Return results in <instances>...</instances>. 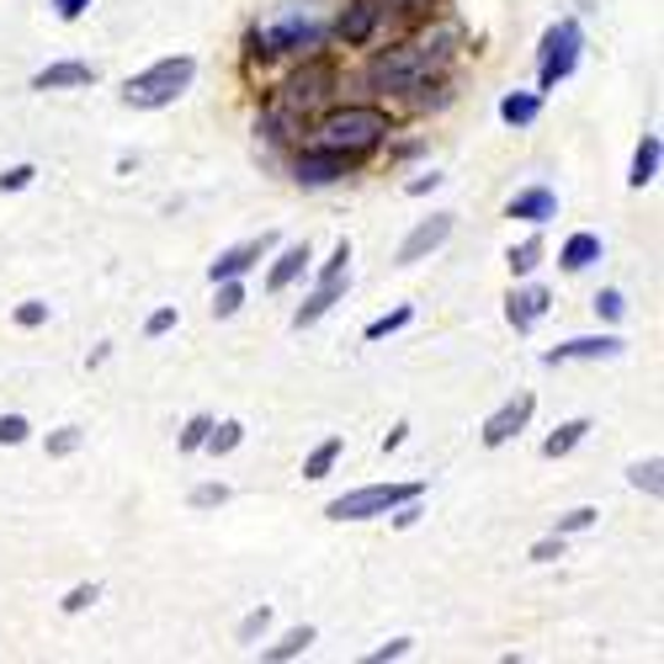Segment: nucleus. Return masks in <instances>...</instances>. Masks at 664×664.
<instances>
[{
    "mask_svg": "<svg viewBox=\"0 0 664 664\" xmlns=\"http://www.w3.org/2000/svg\"><path fill=\"white\" fill-rule=\"evenodd\" d=\"M442 65H447V32L378 53V59L367 65V86H373V91H394V96H399V91H420V86H426Z\"/></svg>",
    "mask_w": 664,
    "mask_h": 664,
    "instance_id": "obj_1",
    "label": "nucleus"
},
{
    "mask_svg": "<svg viewBox=\"0 0 664 664\" xmlns=\"http://www.w3.org/2000/svg\"><path fill=\"white\" fill-rule=\"evenodd\" d=\"M191 75H197V65H191L187 53H176V59H160V65H149L143 75H133L128 86H122V101L128 107H143V112H155V107H170L176 96L191 86Z\"/></svg>",
    "mask_w": 664,
    "mask_h": 664,
    "instance_id": "obj_2",
    "label": "nucleus"
},
{
    "mask_svg": "<svg viewBox=\"0 0 664 664\" xmlns=\"http://www.w3.org/2000/svg\"><path fill=\"white\" fill-rule=\"evenodd\" d=\"M383 133H388V118L378 107H340V112L319 122V143H330L340 155H367Z\"/></svg>",
    "mask_w": 664,
    "mask_h": 664,
    "instance_id": "obj_3",
    "label": "nucleus"
},
{
    "mask_svg": "<svg viewBox=\"0 0 664 664\" xmlns=\"http://www.w3.org/2000/svg\"><path fill=\"white\" fill-rule=\"evenodd\" d=\"M420 495H426V484H373V489H351V495L330 499L325 516L330 522H367V516H388L394 505L420 499Z\"/></svg>",
    "mask_w": 664,
    "mask_h": 664,
    "instance_id": "obj_4",
    "label": "nucleus"
},
{
    "mask_svg": "<svg viewBox=\"0 0 664 664\" xmlns=\"http://www.w3.org/2000/svg\"><path fill=\"white\" fill-rule=\"evenodd\" d=\"M579 48H585V32H579V22H574V17H564L558 27H547L543 65H537V75H543V91H553L558 80H569L574 65H579Z\"/></svg>",
    "mask_w": 664,
    "mask_h": 664,
    "instance_id": "obj_5",
    "label": "nucleus"
},
{
    "mask_svg": "<svg viewBox=\"0 0 664 664\" xmlns=\"http://www.w3.org/2000/svg\"><path fill=\"white\" fill-rule=\"evenodd\" d=\"M319 43H325V22L298 17V11L256 32V53H304V48H319Z\"/></svg>",
    "mask_w": 664,
    "mask_h": 664,
    "instance_id": "obj_6",
    "label": "nucleus"
},
{
    "mask_svg": "<svg viewBox=\"0 0 664 664\" xmlns=\"http://www.w3.org/2000/svg\"><path fill=\"white\" fill-rule=\"evenodd\" d=\"M330 86H335V70L325 65V59H309V65H304V70L283 86V101L293 107V112H309L314 101H325V96H330Z\"/></svg>",
    "mask_w": 664,
    "mask_h": 664,
    "instance_id": "obj_7",
    "label": "nucleus"
},
{
    "mask_svg": "<svg viewBox=\"0 0 664 664\" xmlns=\"http://www.w3.org/2000/svg\"><path fill=\"white\" fill-rule=\"evenodd\" d=\"M346 166H351V155H340V149H330V143H319V149H304V155H298L293 176H298V187H330V181L346 176Z\"/></svg>",
    "mask_w": 664,
    "mask_h": 664,
    "instance_id": "obj_8",
    "label": "nucleus"
},
{
    "mask_svg": "<svg viewBox=\"0 0 664 664\" xmlns=\"http://www.w3.org/2000/svg\"><path fill=\"white\" fill-rule=\"evenodd\" d=\"M532 409H537V399H532V394H516L511 404H499L495 415L484 420V447H505L511 436H522V426L532 420Z\"/></svg>",
    "mask_w": 664,
    "mask_h": 664,
    "instance_id": "obj_9",
    "label": "nucleus"
},
{
    "mask_svg": "<svg viewBox=\"0 0 664 664\" xmlns=\"http://www.w3.org/2000/svg\"><path fill=\"white\" fill-rule=\"evenodd\" d=\"M627 346H622L617 335H585V340H564V346H553V351L543 356L547 367H558V361H612V356H622Z\"/></svg>",
    "mask_w": 664,
    "mask_h": 664,
    "instance_id": "obj_10",
    "label": "nucleus"
},
{
    "mask_svg": "<svg viewBox=\"0 0 664 664\" xmlns=\"http://www.w3.org/2000/svg\"><path fill=\"white\" fill-rule=\"evenodd\" d=\"M447 235H452V214H436V218H426V224H415L409 229V239L399 245V261L409 266V261H426L430 250H442L447 245Z\"/></svg>",
    "mask_w": 664,
    "mask_h": 664,
    "instance_id": "obj_11",
    "label": "nucleus"
},
{
    "mask_svg": "<svg viewBox=\"0 0 664 664\" xmlns=\"http://www.w3.org/2000/svg\"><path fill=\"white\" fill-rule=\"evenodd\" d=\"M266 250H271V235H261V239H245V245H235V250H224L214 266H208V277L214 283H224V277H245L250 266L261 261Z\"/></svg>",
    "mask_w": 664,
    "mask_h": 664,
    "instance_id": "obj_12",
    "label": "nucleus"
},
{
    "mask_svg": "<svg viewBox=\"0 0 664 664\" xmlns=\"http://www.w3.org/2000/svg\"><path fill=\"white\" fill-rule=\"evenodd\" d=\"M256 133H266L271 143H298L304 139V112H293L287 101H277V107H266L256 118Z\"/></svg>",
    "mask_w": 664,
    "mask_h": 664,
    "instance_id": "obj_13",
    "label": "nucleus"
},
{
    "mask_svg": "<svg viewBox=\"0 0 664 664\" xmlns=\"http://www.w3.org/2000/svg\"><path fill=\"white\" fill-rule=\"evenodd\" d=\"M558 214V197L547 187H526L511 197V218H526V224H547V218Z\"/></svg>",
    "mask_w": 664,
    "mask_h": 664,
    "instance_id": "obj_14",
    "label": "nucleus"
},
{
    "mask_svg": "<svg viewBox=\"0 0 664 664\" xmlns=\"http://www.w3.org/2000/svg\"><path fill=\"white\" fill-rule=\"evenodd\" d=\"M505 314H511V325H516V330H532V325L547 314V293H543V287H522V293H511Z\"/></svg>",
    "mask_w": 664,
    "mask_h": 664,
    "instance_id": "obj_15",
    "label": "nucleus"
},
{
    "mask_svg": "<svg viewBox=\"0 0 664 664\" xmlns=\"http://www.w3.org/2000/svg\"><path fill=\"white\" fill-rule=\"evenodd\" d=\"M378 27V0H356L351 11L335 22V32L346 38V43H367V32Z\"/></svg>",
    "mask_w": 664,
    "mask_h": 664,
    "instance_id": "obj_16",
    "label": "nucleus"
},
{
    "mask_svg": "<svg viewBox=\"0 0 664 664\" xmlns=\"http://www.w3.org/2000/svg\"><path fill=\"white\" fill-rule=\"evenodd\" d=\"M96 70L91 65H48L32 75V91H59V86H91Z\"/></svg>",
    "mask_w": 664,
    "mask_h": 664,
    "instance_id": "obj_17",
    "label": "nucleus"
},
{
    "mask_svg": "<svg viewBox=\"0 0 664 664\" xmlns=\"http://www.w3.org/2000/svg\"><path fill=\"white\" fill-rule=\"evenodd\" d=\"M304 266H309V245H287L283 256H277V266H271V277H266V287H271V293H283V287H293L298 277H304Z\"/></svg>",
    "mask_w": 664,
    "mask_h": 664,
    "instance_id": "obj_18",
    "label": "nucleus"
},
{
    "mask_svg": "<svg viewBox=\"0 0 664 664\" xmlns=\"http://www.w3.org/2000/svg\"><path fill=\"white\" fill-rule=\"evenodd\" d=\"M558 261L564 271H585V266L601 261V235H569L564 239V250H558Z\"/></svg>",
    "mask_w": 664,
    "mask_h": 664,
    "instance_id": "obj_19",
    "label": "nucleus"
},
{
    "mask_svg": "<svg viewBox=\"0 0 664 664\" xmlns=\"http://www.w3.org/2000/svg\"><path fill=\"white\" fill-rule=\"evenodd\" d=\"M340 287H346V277H325V283H319V293H314L309 304H304V309L293 314V325L304 330V325H314L319 314H330V304H335V298H340Z\"/></svg>",
    "mask_w": 664,
    "mask_h": 664,
    "instance_id": "obj_20",
    "label": "nucleus"
},
{
    "mask_svg": "<svg viewBox=\"0 0 664 664\" xmlns=\"http://www.w3.org/2000/svg\"><path fill=\"white\" fill-rule=\"evenodd\" d=\"M537 112H543V96H532V91H511L505 101H499V118L511 122V128H526V122H537Z\"/></svg>",
    "mask_w": 664,
    "mask_h": 664,
    "instance_id": "obj_21",
    "label": "nucleus"
},
{
    "mask_svg": "<svg viewBox=\"0 0 664 664\" xmlns=\"http://www.w3.org/2000/svg\"><path fill=\"white\" fill-rule=\"evenodd\" d=\"M654 176H660V139H654V133H643L638 155H633V170H627V181H633V187H648Z\"/></svg>",
    "mask_w": 664,
    "mask_h": 664,
    "instance_id": "obj_22",
    "label": "nucleus"
},
{
    "mask_svg": "<svg viewBox=\"0 0 664 664\" xmlns=\"http://www.w3.org/2000/svg\"><path fill=\"white\" fill-rule=\"evenodd\" d=\"M585 430H591V420H569V426H558L543 442V457H569V452L585 442Z\"/></svg>",
    "mask_w": 664,
    "mask_h": 664,
    "instance_id": "obj_23",
    "label": "nucleus"
},
{
    "mask_svg": "<svg viewBox=\"0 0 664 664\" xmlns=\"http://www.w3.org/2000/svg\"><path fill=\"white\" fill-rule=\"evenodd\" d=\"M335 457H340V442H335V436L330 442H319V447L309 452V463H304V478H325L335 468Z\"/></svg>",
    "mask_w": 664,
    "mask_h": 664,
    "instance_id": "obj_24",
    "label": "nucleus"
},
{
    "mask_svg": "<svg viewBox=\"0 0 664 664\" xmlns=\"http://www.w3.org/2000/svg\"><path fill=\"white\" fill-rule=\"evenodd\" d=\"M505 261H511V271H516V277L537 271V261H543V239H522V245H516V250H511Z\"/></svg>",
    "mask_w": 664,
    "mask_h": 664,
    "instance_id": "obj_25",
    "label": "nucleus"
},
{
    "mask_svg": "<svg viewBox=\"0 0 664 664\" xmlns=\"http://www.w3.org/2000/svg\"><path fill=\"white\" fill-rule=\"evenodd\" d=\"M239 442H245V426H239V420H224V426L208 430V442H202V447H208V452H235Z\"/></svg>",
    "mask_w": 664,
    "mask_h": 664,
    "instance_id": "obj_26",
    "label": "nucleus"
},
{
    "mask_svg": "<svg viewBox=\"0 0 664 664\" xmlns=\"http://www.w3.org/2000/svg\"><path fill=\"white\" fill-rule=\"evenodd\" d=\"M239 304H245V287H239V277H224V283H218L214 314H218V319H229V314H239Z\"/></svg>",
    "mask_w": 664,
    "mask_h": 664,
    "instance_id": "obj_27",
    "label": "nucleus"
},
{
    "mask_svg": "<svg viewBox=\"0 0 664 664\" xmlns=\"http://www.w3.org/2000/svg\"><path fill=\"white\" fill-rule=\"evenodd\" d=\"M309 643H314V627H293V633H287L277 648H271V660H298V654H304Z\"/></svg>",
    "mask_w": 664,
    "mask_h": 664,
    "instance_id": "obj_28",
    "label": "nucleus"
},
{
    "mask_svg": "<svg viewBox=\"0 0 664 664\" xmlns=\"http://www.w3.org/2000/svg\"><path fill=\"white\" fill-rule=\"evenodd\" d=\"M664 463H660V457H648V463H638V468H633V474H627V478H633V484H638V489H648V495H660V489H664Z\"/></svg>",
    "mask_w": 664,
    "mask_h": 664,
    "instance_id": "obj_29",
    "label": "nucleus"
},
{
    "mask_svg": "<svg viewBox=\"0 0 664 664\" xmlns=\"http://www.w3.org/2000/svg\"><path fill=\"white\" fill-rule=\"evenodd\" d=\"M404 325H409V309H394V314H383V319H373V325H367V340H383V335L404 330Z\"/></svg>",
    "mask_w": 664,
    "mask_h": 664,
    "instance_id": "obj_30",
    "label": "nucleus"
},
{
    "mask_svg": "<svg viewBox=\"0 0 664 664\" xmlns=\"http://www.w3.org/2000/svg\"><path fill=\"white\" fill-rule=\"evenodd\" d=\"M27 420L22 415H0V447H17V442H27Z\"/></svg>",
    "mask_w": 664,
    "mask_h": 664,
    "instance_id": "obj_31",
    "label": "nucleus"
},
{
    "mask_svg": "<svg viewBox=\"0 0 664 664\" xmlns=\"http://www.w3.org/2000/svg\"><path fill=\"white\" fill-rule=\"evenodd\" d=\"M208 430H214V420H208V415H197V420L181 430V452H197L202 442H208Z\"/></svg>",
    "mask_w": 664,
    "mask_h": 664,
    "instance_id": "obj_32",
    "label": "nucleus"
},
{
    "mask_svg": "<svg viewBox=\"0 0 664 664\" xmlns=\"http://www.w3.org/2000/svg\"><path fill=\"white\" fill-rule=\"evenodd\" d=\"M622 309H627V304H622V293H617V287L595 293V314H606V319H622Z\"/></svg>",
    "mask_w": 664,
    "mask_h": 664,
    "instance_id": "obj_33",
    "label": "nucleus"
},
{
    "mask_svg": "<svg viewBox=\"0 0 664 664\" xmlns=\"http://www.w3.org/2000/svg\"><path fill=\"white\" fill-rule=\"evenodd\" d=\"M266 622H271V612H266V606H261V612H250V617L239 622V643L261 638V633H266Z\"/></svg>",
    "mask_w": 664,
    "mask_h": 664,
    "instance_id": "obj_34",
    "label": "nucleus"
},
{
    "mask_svg": "<svg viewBox=\"0 0 664 664\" xmlns=\"http://www.w3.org/2000/svg\"><path fill=\"white\" fill-rule=\"evenodd\" d=\"M32 176H38L32 166H11V170H0V191H22L27 181H32Z\"/></svg>",
    "mask_w": 664,
    "mask_h": 664,
    "instance_id": "obj_35",
    "label": "nucleus"
},
{
    "mask_svg": "<svg viewBox=\"0 0 664 664\" xmlns=\"http://www.w3.org/2000/svg\"><path fill=\"white\" fill-rule=\"evenodd\" d=\"M91 601H101V585H80V591L65 595V612H86Z\"/></svg>",
    "mask_w": 664,
    "mask_h": 664,
    "instance_id": "obj_36",
    "label": "nucleus"
},
{
    "mask_svg": "<svg viewBox=\"0 0 664 664\" xmlns=\"http://www.w3.org/2000/svg\"><path fill=\"white\" fill-rule=\"evenodd\" d=\"M585 526H595L591 505H579V511H569V516H558V532H585Z\"/></svg>",
    "mask_w": 664,
    "mask_h": 664,
    "instance_id": "obj_37",
    "label": "nucleus"
},
{
    "mask_svg": "<svg viewBox=\"0 0 664 664\" xmlns=\"http://www.w3.org/2000/svg\"><path fill=\"white\" fill-rule=\"evenodd\" d=\"M553 558H564V532H558V537H547V543L532 547V564H553Z\"/></svg>",
    "mask_w": 664,
    "mask_h": 664,
    "instance_id": "obj_38",
    "label": "nucleus"
},
{
    "mask_svg": "<svg viewBox=\"0 0 664 664\" xmlns=\"http://www.w3.org/2000/svg\"><path fill=\"white\" fill-rule=\"evenodd\" d=\"M80 447V430H59V436H48V452H53V457H70V452Z\"/></svg>",
    "mask_w": 664,
    "mask_h": 664,
    "instance_id": "obj_39",
    "label": "nucleus"
},
{
    "mask_svg": "<svg viewBox=\"0 0 664 664\" xmlns=\"http://www.w3.org/2000/svg\"><path fill=\"white\" fill-rule=\"evenodd\" d=\"M224 499H229V489H224V484H202V489L191 495V505H197V511H208V505H224Z\"/></svg>",
    "mask_w": 664,
    "mask_h": 664,
    "instance_id": "obj_40",
    "label": "nucleus"
},
{
    "mask_svg": "<svg viewBox=\"0 0 664 664\" xmlns=\"http://www.w3.org/2000/svg\"><path fill=\"white\" fill-rule=\"evenodd\" d=\"M43 319H48V304H22V309H17V325H22V330H38Z\"/></svg>",
    "mask_w": 664,
    "mask_h": 664,
    "instance_id": "obj_41",
    "label": "nucleus"
},
{
    "mask_svg": "<svg viewBox=\"0 0 664 664\" xmlns=\"http://www.w3.org/2000/svg\"><path fill=\"white\" fill-rule=\"evenodd\" d=\"M346 266H351V245L340 239V245H335V256L325 261V277H346Z\"/></svg>",
    "mask_w": 664,
    "mask_h": 664,
    "instance_id": "obj_42",
    "label": "nucleus"
},
{
    "mask_svg": "<svg viewBox=\"0 0 664 664\" xmlns=\"http://www.w3.org/2000/svg\"><path fill=\"white\" fill-rule=\"evenodd\" d=\"M170 325H176V309H155L149 314V325H143V335H166Z\"/></svg>",
    "mask_w": 664,
    "mask_h": 664,
    "instance_id": "obj_43",
    "label": "nucleus"
},
{
    "mask_svg": "<svg viewBox=\"0 0 664 664\" xmlns=\"http://www.w3.org/2000/svg\"><path fill=\"white\" fill-rule=\"evenodd\" d=\"M409 654V638H394V643H383L378 654H373V664H388V660H404Z\"/></svg>",
    "mask_w": 664,
    "mask_h": 664,
    "instance_id": "obj_44",
    "label": "nucleus"
},
{
    "mask_svg": "<svg viewBox=\"0 0 664 664\" xmlns=\"http://www.w3.org/2000/svg\"><path fill=\"white\" fill-rule=\"evenodd\" d=\"M86 6H91V0H53V11H59V17H65V22H75V17H80V11H86Z\"/></svg>",
    "mask_w": 664,
    "mask_h": 664,
    "instance_id": "obj_45",
    "label": "nucleus"
},
{
    "mask_svg": "<svg viewBox=\"0 0 664 664\" xmlns=\"http://www.w3.org/2000/svg\"><path fill=\"white\" fill-rule=\"evenodd\" d=\"M442 187V176L430 170V176H420V181H409V197H426V191H436Z\"/></svg>",
    "mask_w": 664,
    "mask_h": 664,
    "instance_id": "obj_46",
    "label": "nucleus"
}]
</instances>
